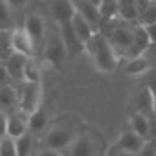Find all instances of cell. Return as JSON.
<instances>
[{"mask_svg": "<svg viewBox=\"0 0 156 156\" xmlns=\"http://www.w3.org/2000/svg\"><path fill=\"white\" fill-rule=\"evenodd\" d=\"M89 45H90V51H92V55L95 58L97 67L101 72H114L117 67V58L108 37L100 33H95Z\"/></svg>", "mask_w": 156, "mask_h": 156, "instance_id": "obj_1", "label": "cell"}, {"mask_svg": "<svg viewBox=\"0 0 156 156\" xmlns=\"http://www.w3.org/2000/svg\"><path fill=\"white\" fill-rule=\"evenodd\" d=\"M100 2H90V0H73V6L76 9L78 14H81L89 25L92 27L94 31L98 30L101 25V16H100V9H98Z\"/></svg>", "mask_w": 156, "mask_h": 156, "instance_id": "obj_2", "label": "cell"}, {"mask_svg": "<svg viewBox=\"0 0 156 156\" xmlns=\"http://www.w3.org/2000/svg\"><path fill=\"white\" fill-rule=\"evenodd\" d=\"M150 45H151V42L148 39V34L144 28V25H137L136 28H133V44L129 47V50L126 51V55L131 59L139 58Z\"/></svg>", "mask_w": 156, "mask_h": 156, "instance_id": "obj_3", "label": "cell"}, {"mask_svg": "<svg viewBox=\"0 0 156 156\" xmlns=\"http://www.w3.org/2000/svg\"><path fill=\"white\" fill-rule=\"evenodd\" d=\"M11 44H12V50L14 53H19V55H23L30 58L33 55V41L31 37L27 34L23 28H17L14 31H11Z\"/></svg>", "mask_w": 156, "mask_h": 156, "instance_id": "obj_4", "label": "cell"}, {"mask_svg": "<svg viewBox=\"0 0 156 156\" xmlns=\"http://www.w3.org/2000/svg\"><path fill=\"white\" fill-rule=\"evenodd\" d=\"M75 12L76 9L73 6V0H58V2L51 3V14L58 25L72 22Z\"/></svg>", "mask_w": 156, "mask_h": 156, "instance_id": "obj_5", "label": "cell"}, {"mask_svg": "<svg viewBox=\"0 0 156 156\" xmlns=\"http://www.w3.org/2000/svg\"><path fill=\"white\" fill-rule=\"evenodd\" d=\"M59 30H61V41L66 47V50L69 51L70 55H76L83 50V44L80 42V39L76 37L73 28H72V23H61L59 25Z\"/></svg>", "mask_w": 156, "mask_h": 156, "instance_id": "obj_6", "label": "cell"}, {"mask_svg": "<svg viewBox=\"0 0 156 156\" xmlns=\"http://www.w3.org/2000/svg\"><path fill=\"white\" fill-rule=\"evenodd\" d=\"M111 45H115L122 48L123 51H128L133 44V28L129 27H115L111 30V34L108 37Z\"/></svg>", "mask_w": 156, "mask_h": 156, "instance_id": "obj_7", "label": "cell"}, {"mask_svg": "<svg viewBox=\"0 0 156 156\" xmlns=\"http://www.w3.org/2000/svg\"><path fill=\"white\" fill-rule=\"evenodd\" d=\"M72 140V133L67 128H53L45 137V144L48 150L59 151Z\"/></svg>", "mask_w": 156, "mask_h": 156, "instance_id": "obj_8", "label": "cell"}, {"mask_svg": "<svg viewBox=\"0 0 156 156\" xmlns=\"http://www.w3.org/2000/svg\"><path fill=\"white\" fill-rule=\"evenodd\" d=\"M30 58L23 56V55H19V53H12L6 61H5V69H6V73L11 80H23V70H25V66H27V61Z\"/></svg>", "mask_w": 156, "mask_h": 156, "instance_id": "obj_9", "label": "cell"}, {"mask_svg": "<svg viewBox=\"0 0 156 156\" xmlns=\"http://www.w3.org/2000/svg\"><path fill=\"white\" fill-rule=\"evenodd\" d=\"M145 140L140 136H137L134 131H126L122 134V137L117 142V148L120 151H126V153H140V150L144 148Z\"/></svg>", "mask_w": 156, "mask_h": 156, "instance_id": "obj_10", "label": "cell"}, {"mask_svg": "<svg viewBox=\"0 0 156 156\" xmlns=\"http://www.w3.org/2000/svg\"><path fill=\"white\" fill-rule=\"evenodd\" d=\"M72 28L76 34V37L80 39V42L84 45V44H89L90 41H92V37L95 34V31L92 30V27L89 25V22L81 16V14H78V12H75V16L72 19Z\"/></svg>", "mask_w": 156, "mask_h": 156, "instance_id": "obj_11", "label": "cell"}, {"mask_svg": "<svg viewBox=\"0 0 156 156\" xmlns=\"http://www.w3.org/2000/svg\"><path fill=\"white\" fill-rule=\"evenodd\" d=\"M37 100H39L37 84L27 83L25 87L22 89V97H20V106H22V109L31 114L34 109H37Z\"/></svg>", "mask_w": 156, "mask_h": 156, "instance_id": "obj_12", "label": "cell"}, {"mask_svg": "<svg viewBox=\"0 0 156 156\" xmlns=\"http://www.w3.org/2000/svg\"><path fill=\"white\" fill-rule=\"evenodd\" d=\"M23 30L27 31V34L31 37L33 42H37V41H41V37L44 34L45 23H44V20L39 17L37 14H31V16L27 17V20H25Z\"/></svg>", "mask_w": 156, "mask_h": 156, "instance_id": "obj_13", "label": "cell"}, {"mask_svg": "<svg viewBox=\"0 0 156 156\" xmlns=\"http://www.w3.org/2000/svg\"><path fill=\"white\" fill-rule=\"evenodd\" d=\"M136 105H137V111L142 115H148L150 112H153L154 109V95L151 94V90L148 87H144L139 92L137 98H136Z\"/></svg>", "mask_w": 156, "mask_h": 156, "instance_id": "obj_14", "label": "cell"}, {"mask_svg": "<svg viewBox=\"0 0 156 156\" xmlns=\"http://www.w3.org/2000/svg\"><path fill=\"white\" fill-rule=\"evenodd\" d=\"M66 53H67V50H66V47H64L62 41H61V39H56V41H51L50 45L47 47V50H45V58H47V61H50L51 64L58 66V64L64 59Z\"/></svg>", "mask_w": 156, "mask_h": 156, "instance_id": "obj_15", "label": "cell"}, {"mask_svg": "<svg viewBox=\"0 0 156 156\" xmlns=\"http://www.w3.org/2000/svg\"><path fill=\"white\" fill-rule=\"evenodd\" d=\"M6 134L12 140H17L23 134H27V125L20 119L19 115H9L8 117V126H6Z\"/></svg>", "mask_w": 156, "mask_h": 156, "instance_id": "obj_16", "label": "cell"}, {"mask_svg": "<svg viewBox=\"0 0 156 156\" xmlns=\"http://www.w3.org/2000/svg\"><path fill=\"white\" fill-rule=\"evenodd\" d=\"M131 126H133V131L137 134V136H140L144 140H147L148 139V136H150V131H151V126H150V122H148V119L145 115H142V114H134L133 117H131Z\"/></svg>", "mask_w": 156, "mask_h": 156, "instance_id": "obj_17", "label": "cell"}, {"mask_svg": "<svg viewBox=\"0 0 156 156\" xmlns=\"http://www.w3.org/2000/svg\"><path fill=\"white\" fill-rule=\"evenodd\" d=\"M95 154V147L94 142L87 136H83L75 140L72 147V156H94Z\"/></svg>", "mask_w": 156, "mask_h": 156, "instance_id": "obj_18", "label": "cell"}, {"mask_svg": "<svg viewBox=\"0 0 156 156\" xmlns=\"http://www.w3.org/2000/svg\"><path fill=\"white\" fill-rule=\"evenodd\" d=\"M119 16L125 20L139 19V11L136 6V0H120L119 2Z\"/></svg>", "mask_w": 156, "mask_h": 156, "instance_id": "obj_19", "label": "cell"}, {"mask_svg": "<svg viewBox=\"0 0 156 156\" xmlns=\"http://www.w3.org/2000/svg\"><path fill=\"white\" fill-rule=\"evenodd\" d=\"M98 9H100L101 22H108L119 14V2H115V0H101Z\"/></svg>", "mask_w": 156, "mask_h": 156, "instance_id": "obj_20", "label": "cell"}, {"mask_svg": "<svg viewBox=\"0 0 156 156\" xmlns=\"http://www.w3.org/2000/svg\"><path fill=\"white\" fill-rule=\"evenodd\" d=\"M19 97H17V92L12 89L9 84L6 86H2L0 87V108H12L17 103Z\"/></svg>", "mask_w": 156, "mask_h": 156, "instance_id": "obj_21", "label": "cell"}, {"mask_svg": "<svg viewBox=\"0 0 156 156\" xmlns=\"http://www.w3.org/2000/svg\"><path fill=\"white\" fill-rule=\"evenodd\" d=\"M47 125V112L42 108L34 109L28 117V128L31 131H41Z\"/></svg>", "mask_w": 156, "mask_h": 156, "instance_id": "obj_22", "label": "cell"}, {"mask_svg": "<svg viewBox=\"0 0 156 156\" xmlns=\"http://www.w3.org/2000/svg\"><path fill=\"white\" fill-rule=\"evenodd\" d=\"M150 66V62L147 58L144 56H139V58H134V59H129L125 66V72L128 75H139V73H144Z\"/></svg>", "mask_w": 156, "mask_h": 156, "instance_id": "obj_23", "label": "cell"}, {"mask_svg": "<svg viewBox=\"0 0 156 156\" xmlns=\"http://www.w3.org/2000/svg\"><path fill=\"white\" fill-rule=\"evenodd\" d=\"M12 53V44H11V33L6 30H0V59L6 61Z\"/></svg>", "mask_w": 156, "mask_h": 156, "instance_id": "obj_24", "label": "cell"}, {"mask_svg": "<svg viewBox=\"0 0 156 156\" xmlns=\"http://www.w3.org/2000/svg\"><path fill=\"white\" fill-rule=\"evenodd\" d=\"M39 76H41L39 75V69L36 67V64L31 59H28L27 66H25V70H23V80L30 84H37Z\"/></svg>", "mask_w": 156, "mask_h": 156, "instance_id": "obj_25", "label": "cell"}, {"mask_svg": "<svg viewBox=\"0 0 156 156\" xmlns=\"http://www.w3.org/2000/svg\"><path fill=\"white\" fill-rule=\"evenodd\" d=\"M16 151L17 156H30L31 151V136L27 133L16 140Z\"/></svg>", "mask_w": 156, "mask_h": 156, "instance_id": "obj_26", "label": "cell"}, {"mask_svg": "<svg viewBox=\"0 0 156 156\" xmlns=\"http://www.w3.org/2000/svg\"><path fill=\"white\" fill-rule=\"evenodd\" d=\"M11 17H9V5L5 0H0V30H9Z\"/></svg>", "mask_w": 156, "mask_h": 156, "instance_id": "obj_27", "label": "cell"}, {"mask_svg": "<svg viewBox=\"0 0 156 156\" xmlns=\"http://www.w3.org/2000/svg\"><path fill=\"white\" fill-rule=\"evenodd\" d=\"M0 156H17L16 140L11 137H3L0 140Z\"/></svg>", "mask_w": 156, "mask_h": 156, "instance_id": "obj_28", "label": "cell"}, {"mask_svg": "<svg viewBox=\"0 0 156 156\" xmlns=\"http://www.w3.org/2000/svg\"><path fill=\"white\" fill-rule=\"evenodd\" d=\"M140 25H151V23H156V3L154 2H150V6L147 8V11L144 12V16L140 17Z\"/></svg>", "mask_w": 156, "mask_h": 156, "instance_id": "obj_29", "label": "cell"}, {"mask_svg": "<svg viewBox=\"0 0 156 156\" xmlns=\"http://www.w3.org/2000/svg\"><path fill=\"white\" fill-rule=\"evenodd\" d=\"M140 156H156V144L154 142H145L144 148L140 150Z\"/></svg>", "mask_w": 156, "mask_h": 156, "instance_id": "obj_30", "label": "cell"}, {"mask_svg": "<svg viewBox=\"0 0 156 156\" xmlns=\"http://www.w3.org/2000/svg\"><path fill=\"white\" fill-rule=\"evenodd\" d=\"M145 31L148 34V39L151 44H156V23H151V25H145Z\"/></svg>", "mask_w": 156, "mask_h": 156, "instance_id": "obj_31", "label": "cell"}, {"mask_svg": "<svg viewBox=\"0 0 156 156\" xmlns=\"http://www.w3.org/2000/svg\"><path fill=\"white\" fill-rule=\"evenodd\" d=\"M6 126H8V117L3 112H0V137L2 139L6 136Z\"/></svg>", "mask_w": 156, "mask_h": 156, "instance_id": "obj_32", "label": "cell"}, {"mask_svg": "<svg viewBox=\"0 0 156 156\" xmlns=\"http://www.w3.org/2000/svg\"><path fill=\"white\" fill-rule=\"evenodd\" d=\"M8 80H9V76H8V73H6L5 66H0V87L6 86V84H8Z\"/></svg>", "mask_w": 156, "mask_h": 156, "instance_id": "obj_33", "label": "cell"}, {"mask_svg": "<svg viewBox=\"0 0 156 156\" xmlns=\"http://www.w3.org/2000/svg\"><path fill=\"white\" fill-rule=\"evenodd\" d=\"M39 156H61V153L55 151V150H45L42 153H39Z\"/></svg>", "mask_w": 156, "mask_h": 156, "instance_id": "obj_34", "label": "cell"}, {"mask_svg": "<svg viewBox=\"0 0 156 156\" xmlns=\"http://www.w3.org/2000/svg\"><path fill=\"white\" fill-rule=\"evenodd\" d=\"M111 156H136V154H133V153H126V151H115L114 154H111Z\"/></svg>", "mask_w": 156, "mask_h": 156, "instance_id": "obj_35", "label": "cell"}]
</instances>
